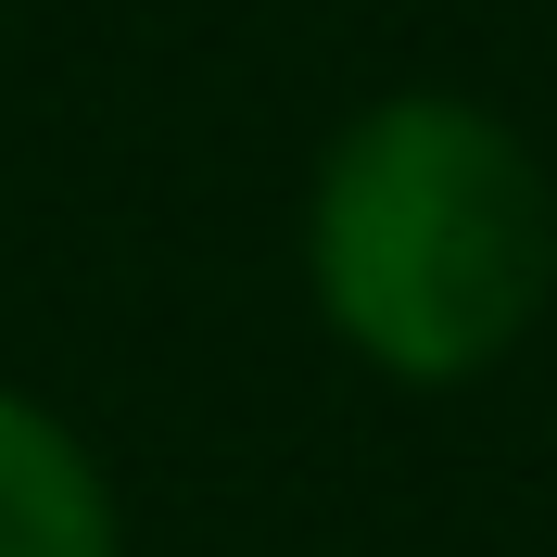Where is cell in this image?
<instances>
[{
    "label": "cell",
    "mask_w": 557,
    "mask_h": 557,
    "mask_svg": "<svg viewBox=\"0 0 557 557\" xmlns=\"http://www.w3.org/2000/svg\"><path fill=\"white\" fill-rule=\"evenodd\" d=\"M317 305L368 368L393 381H469L545 317L557 278V203L520 127L456 89L368 102L305 203Z\"/></svg>",
    "instance_id": "cell-1"
},
{
    "label": "cell",
    "mask_w": 557,
    "mask_h": 557,
    "mask_svg": "<svg viewBox=\"0 0 557 557\" xmlns=\"http://www.w3.org/2000/svg\"><path fill=\"white\" fill-rule=\"evenodd\" d=\"M0 557H114V494L51 406L0 393Z\"/></svg>",
    "instance_id": "cell-2"
}]
</instances>
